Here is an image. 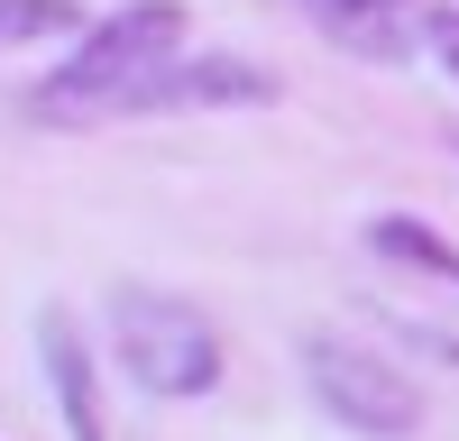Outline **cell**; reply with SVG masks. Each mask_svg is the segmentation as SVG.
I'll return each instance as SVG.
<instances>
[{"mask_svg": "<svg viewBox=\"0 0 459 441\" xmlns=\"http://www.w3.org/2000/svg\"><path fill=\"white\" fill-rule=\"evenodd\" d=\"M175 56H184V0H129V10L92 19L83 47L37 83V120L74 129V120H110V110H147Z\"/></svg>", "mask_w": 459, "mask_h": 441, "instance_id": "obj_1", "label": "cell"}, {"mask_svg": "<svg viewBox=\"0 0 459 441\" xmlns=\"http://www.w3.org/2000/svg\"><path fill=\"white\" fill-rule=\"evenodd\" d=\"M110 341H120V368L147 386V395H212L221 386V331L212 313H194L184 294H147L129 285L120 304H110Z\"/></svg>", "mask_w": 459, "mask_h": 441, "instance_id": "obj_2", "label": "cell"}, {"mask_svg": "<svg viewBox=\"0 0 459 441\" xmlns=\"http://www.w3.org/2000/svg\"><path fill=\"white\" fill-rule=\"evenodd\" d=\"M303 377H313L322 414L350 423L359 441H413L423 432V386H404V368H386L359 341H331V331L303 341Z\"/></svg>", "mask_w": 459, "mask_h": 441, "instance_id": "obj_3", "label": "cell"}, {"mask_svg": "<svg viewBox=\"0 0 459 441\" xmlns=\"http://www.w3.org/2000/svg\"><path fill=\"white\" fill-rule=\"evenodd\" d=\"M37 359H47V386H56V414H65V441H110V414H101V377H92V350L74 313H37Z\"/></svg>", "mask_w": 459, "mask_h": 441, "instance_id": "obj_4", "label": "cell"}, {"mask_svg": "<svg viewBox=\"0 0 459 441\" xmlns=\"http://www.w3.org/2000/svg\"><path fill=\"white\" fill-rule=\"evenodd\" d=\"M221 101H248V110H257V101H276V74L248 65V56H203V65L166 74L147 110H221Z\"/></svg>", "mask_w": 459, "mask_h": 441, "instance_id": "obj_5", "label": "cell"}, {"mask_svg": "<svg viewBox=\"0 0 459 441\" xmlns=\"http://www.w3.org/2000/svg\"><path fill=\"white\" fill-rule=\"evenodd\" d=\"M294 10L313 19L322 37L359 47V56H404V19H413V0H294Z\"/></svg>", "mask_w": 459, "mask_h": 441, "instance_id": "obj_6", "label": "cell"}, {"mask_svg": "<svg viewBox=\"0 0 459 441\" xmlns=\"http://www.w3.org/2000/svg\"><path fill=\"white\" fill-rule=\"evenodd\" d=\"M83 0H0V47H37V37H74Z\"/></svg>", "mask_w": 459, "mask_h": 441, "instance_id": "obj_7", "label": "cell"}, {"mask_svg": "<svg viewBox=\"0 0 459 441\" xmlns=\"http://www.w3.org/2000/svg\"><path fill=\"white\" fill-rule=\"evenodd\" d=\"M423 47L450 65V83H459V10H432V19H423Z\"/></svg>", "mask_w": 459, "mask_h": 441, "instance_id": "obj_8", "label": "cell"}]
</instances>
